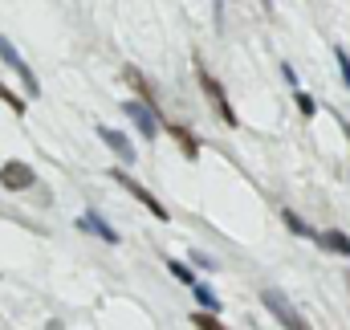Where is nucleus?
<instances>
[{"label": "nucleus", "instance_id": "f257e3e1", "mask_svg": "<svg viewBox=\"0 0 350 330\" xmlns=\"http://www.w3.org/2000/svg\"><path fill=\"white\" fill-rule=\"evenodd\" d=\"M261 302H265V310L277 318V327L281 330H310V322L301 318V310H297L281 290H261Z\"/></svg>", "mask_w": 350, "mask_h": 330}, {"label": "nucleus", "instance_id": "f03ea898", "mask_svg": "<svg viewBox=\"0 0 350 330\" xmlns=\"http://www.w3.org/2000/svg\"><path fill=\"white\" fill-rule=\"evenodd\" d=\"M196 78H200V90L208 94V102L216 106V114L224 118V127H237V110H232V102H228V94H224V86L216 82L212 74H208V66H204V58H196Z\"/></svg>", "mask_w": 350, "mask_h": 330}, {"label": "nucleus", "instance_id": "7ed1b4c3", "mask_svg": "<svg viewBox=\"0 0 350 330\" xmlns=\"http://www.w3.org/2000/svg\"><path fill=\"white\" fill-rule=\"evenodd\" d=\"M110 179H114L118 188H126V192H131V196H135V200H139V204L155 216V220H172V212H167V208H163V204H159V200H155V196H151V192H147V188L131 175V171H126V167H110Z\"/></svg>", "mask_w": 350, "mask_h": 330}, {"label": "nucleus", "instance_id": "20e7f679", "mask_svg": "<svg viewBox=\"0 0 350 330\" xmlns=\"http://www.w3.org/2000/svg\"><path fill=\"white\" fill-rule=\"evenodd\" d=\"M122 110H126V118L139 127V135L143 139H159V110H151V106H143L139 98H131V102H122Z\"/></svg>", "mask_w": 350, "mask_h": 330}, {"label": "nucleus", "instance_id": "39448f33", "mask_svg": "<svg viewBox=\"0 0 350 330\" xmlns=\"http://www.w3.org/2000/svg\"><path fill=\"white\" fill-rule=\"evenodd\" d=\"M0 62H4L8 70H16V74H21V82H25V90H29V98H37V94H41V82H37V74L29 70V62H25V58H21V53H16V49L4 41V37H0Z\"/></svg>", "mask_w": 350, "mask_h": 330}, {"label": "nucleus", "instance_id": "423d86ee", "mask_svg": "<svg viewBox=\"0 0 350 330\" xmlns=\"http://www.w3.org/2000/svg\"><path fill=\"white\" fill-rule=\"evenodd\" d=\"M37 183V171L29 164H21V160H8V164H0V188H8V192H25V188H33Z\"/></svg>", "mask_w": 350, "mask_h": 330}, {"label": "nucleus", "instance_id": "0eeeda50", "mask_svg": "<svg viewBox=\"0 0 350 330\" xmlns=\"http://www.w3.org/2000/svg\"><path fill=\"white\" fill-rule=\"evenodd\" d=\"M98 139H102V143L118 155V164H122V167H131L135 160H139V151L131 147V139H126L122 131H114V127H98Z\"/></svg>", "mask_w": 350, "mask_h": 330}, {"label": "nucleus", "instance_id": "6e6552de", "mask_svg": "<svg viewBox=\"0 0 350 330\" xmlns=\"http://www.w3.org/2000/svg\"><path fill=\"white\" fill-rule=\"evenodd\" d=\"M159 131H167V135H172L175 143H179V151H183V160H191V164L200 160V139H196V135H191V131H187L183 123H167V118L159 114Z\"/></svg>", "mask_w": 350, "mask_h": 330}, {"label": "nucleus", "instance_id": "1a4fd4ad", "mask_svg": "<svg viewBox=\"0 0 350 330\" xmlns=\"http://www.w3.org/2000/svg\"><path fill=\"white\" fill-rule=\"evenodd\" d=\"M78 229H82V233H94V237H98V241H106V245H118V233L102 220V212H98V208H86V212L78 216Z\"/></svg>", "mask_w": 350, "mask_h": 330}, {"label": "nucleus", "instance_id": "9d476101", "mask_svg": "<svg viewBox=\"0 0 350 330\" xmlns=\"http://www.w3.org/2000/svg\"><path fill=\"white\" fill-rule=\"evenodd\" d=\"M122 78H126V86H131V90L139 94V102H143V106H151V110H159V102H155V86L147 82V78H143V74H139L135 66H126V70H122Z\"/></svg>", "mask_w": 350, "mask_h": 330}, {"label": "nucleus", "instance_id": "9b49d317", "mask_svg": "<svg viewBox=\"0 0 350 330\" xmlns=\"http://www.w3.org/2000/svg\"><path fill=\"white\" fill-rule=\"evenodd\" d=\"M314 245H322L326 253H338V257H350V237L342 229H330V233H318V241Z\"/></svg>", "mask_w": 350, "mask_h": 330}, {"label": "nucleus", "instance_id": "f8f14e48", "mask_svg": "<svg viewBox=\"0 0 350 330\" xmlns=\"http://www.w3.org/2000/svg\"><path fill=\"white\" fill-rule=\"evenodd\" d=\"M281 225L293 233V237H301V241H318V233H314V225H306L293 208H281Z\"/></svg>", "mask_w": 350, "mask_h": 330}, {"label": "nucleus", "instance_id": "ddd939ff", "mask_svg": "<svg viewBox=\"0 0 350 330\" xmlns=\"http://www.w3.org/2000/svg\"><path fill=\"white\" fill-rule=\"evenodd\" d=\"M191 294H196V302L204 306V314H220V306H224V302L216 298V290H212V285H204V281H196V285H191Z\"/></svg>", "mask_w": 350, "mask_h": 330}, {"label": "nucleus", "instance_id": "4468645a", "mask_svg": "<svg viewBox=\"0 0 350 330\" xmlns=\"http://www.w3.org/2000/svg\"><path fill=\"white\" fill-rule=\"evenodd\" d=\"M0 102H4V106H8V110L16 114V118H21V114L29 110V106H25V98H21V94H12V90H8L4 82H0Z\"/></svg>", "mask_w": 350, "mask_h": 330}, {"label": "nucleus", "instance_id": "2eb2a0df", "mask_svg": "<svg viewBox=\"0 0 350 330\" xmlns=\"http://www.w3.org/2000/svg\"><path fill=\"white\" fill-rule=\"evenodd\" d=\"M167 269H172L175 281H183V285H196V273H191V265H187V261H179V257H175V261H167Z\"/></svg>", "mask_w": 350, "mask_h": 330}, {"label": "nucleus", "instance_id": "dca6fc26", "mask_svg": "<svg viewBox=\"0 0 350 330\" xmlns=\"http://www.w3.org/2000/svg\"><path fill=\"white\" fill-rule=\"evenodd\" d=\"M191 327H196V330H228L216 314H204V310H200V314H191Z\"/></svg>", "mask_w": 350, "mask_h": 330}, {"label": "nucleus", "instance_id": "f3484780", "mask_svg": "<svg viewBox=\"0 0 350 330\" xmlns=\"http://www.w3.org/2000/svg\"><path fill=\"white\" fill-rule=\"evenodd\" d=\"M334 58H338V70H342V86L350 90V53L342 45H334Z\"/></svg>", "mask_w": 350, "mask_h": 330}, {"label": "nucleus", "instance_id": "a211bd4d", "mask_svg": "<svg viewBox=\"0 0 350 330\" xmlns=\"http://www.w3.org/2000/svg\"><path fill=\"white\" fill-rule=\"evenodd\" d=\"M191 265H200V269H220V265H216V257H208L204 249H191Z\"/></svg>", "mask_w": 350, "mask_h": 330}, {"label": "nucleus", "instance_id": "6ab92c4d", "mask_svg": "<svg viewBox=\"0 0 350 330\" xmlns=\"http://www.w3.org/2000/svg\"><path fill=\"white\" fill-rule=\"evenodd\" d=\"M297 110H301V114H310V118H314V110H318V102H314V98H310V94H306V90H297Z\"/></svg>", "mask_w": 350, "mask_h": 330}, {"label": "nucleus", "instance_id": "aec40b11", "mask_svg": "<svg viewBox=\"0 0 350 330\" xmlns=\"http://www.w3.org/2000/svg\"><path fill=\"white\" fill-rule=\"evenodd\" d=\"M281 78H285L289 86H297V74H293V66H289V62H281Z\"/></svg>", "mask_w": 350, "mask_h": 330}, {"label": "nucleus", "instance_id": "412c9836", "mask_svg": "<svg viewBox=\"0 0 350 330\" xmlns=\"http://www.w3.org/2000/svg\"><path fill=\"white\" fill-rule=\"evenodd\" d=\"M338 127H342V135H347V139H350V123H347V118H342V114H338Z\"/></svg>", "mask_w": 350, "mask_h": 330}]
</instances>
